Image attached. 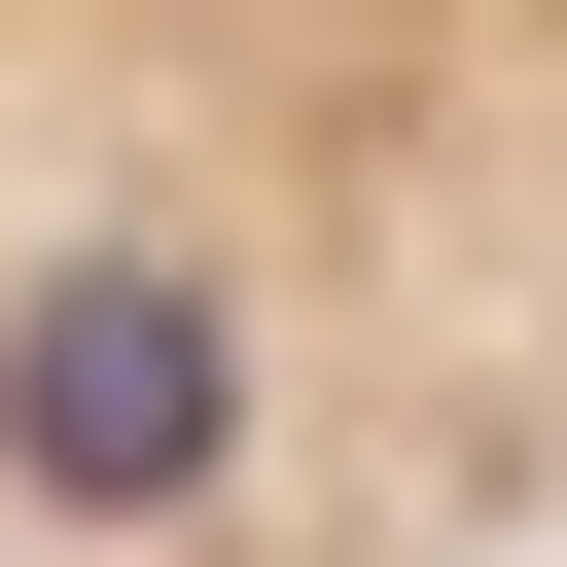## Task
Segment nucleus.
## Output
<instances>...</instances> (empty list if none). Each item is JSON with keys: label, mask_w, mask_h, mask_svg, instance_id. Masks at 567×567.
<instances>
[{"label": "nucleus", "mask_w": 567, "mask_h": 567, "mask_svg": "<svg viewBox=\"0 0 567 567\" xmlns=\"http://www.w3.org/2000/svg\"><path fill=\"white\" fill-rule=\"evenodd\" d=\"M0 567H567V0H0Z\"/></svg>", "instance_id": "1"}]
</instances>
